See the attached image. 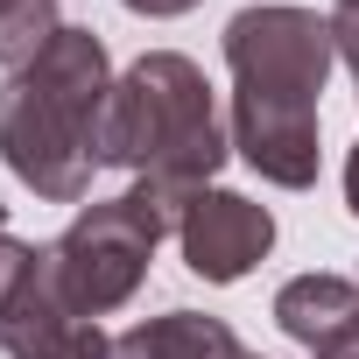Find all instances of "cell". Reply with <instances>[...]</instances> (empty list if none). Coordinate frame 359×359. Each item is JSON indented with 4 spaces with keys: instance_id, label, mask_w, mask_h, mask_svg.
<instances>
[{
    "instance_id": "obj_1",
    "label": "cell",
    "mask_w": 359,
    "mask_h": 359,
    "mask_svg": "<svg viewBox=\"0 0 359 359\" xmlns=\"http://www.w3.org/2000/svg\"><path fill=\"white\" fill-rule=\"evenodd\" d=\"M113 57L99 29L64 22L57 43L8 71L0 85V162L15 169V184L50 198V205H85L92 169L106 148V106H113Z\"/></svg>"
},
{
    "instance_id": "obj_2",
    "label": "cell",
    "mask_w": 359,
    "mask_h": 359,
    "mask_svg": "<svg viewBox=\"0 0 359 359\" xmlns=\"http://www.w3.org/2000/svg\"><path fill=\"white\" fill-rule=\"evenodd\" d=\"M233 134L219 120L212 78L184 57V50H148L120 71L113 106H106V169H127L134 191H148L169 226L184 219V205L198 191H212V176L226 169Z\"/></svg>"
},
{
    "instance_id": "obj_3",
    "label": "cell",
    "mask_w": 359,
    "mask_h": 359,
    "mask_svg": "<svg viewBox=\"0 0 359 359\" xmlns=\"http://www.w3.org/2000/svg\"><path fill=\"white\" fill-rule=\"evenodd\" d=\"M162 233H176V226H169V212H162L148 191L127 184L120 198H92V205L50 240V261H57L64 296H71L85 317L120 310V303L148 282V261H155Z\"/></svg>"
},
{
    "instance_id": "obj_4",
    "label": "cell",
    "mask_w": 359,
    "mask_h": 359,
    "mask_svg": "<svg viewBox=\"0 0 359 359\" xmlns=\"http://www.w3.org/2000/svg\"><path fill=\"white\" fill-rule=\"evenodd\" d=\"M0 352L8 359H106L113 338L99 331V317H85L64 282L50 247L29 240H0Z\"/></svg>"
},
{
    "instance_id": "obj_5",
    "label": "cell",
    "mask_w": 359,
    "mask_h": 359,
    "mask_svg": "<svg viewBox=\"0 0 359 359\" xmlns=\"http://www.w3.org/2000/svg\"><path fill=\"white\" fill-rule=\"evenodd\" d=\"M226 64H233V92H268V99H310L324 106L331 85V15L317 8H240L226 22Z\"/></svg>"
},
{
    "instance_id": "obj_6",
    "label": "cell",
    "mask_w": 359,
    "mask_h": 359,
    "mask_svg": "<svg viewBox=\"0 0 359 359\" xmlns=\"http://www.w3.org/2000/svg\"><path fill=\"white\" fill-rule=\"evenodd\" d=\"M176 247H184V268L198 282H240L268 261L275 247V212L240 198V191H198L176 219Z\"/></svg>"
},
{
    "instance_id": "obj_7",
    "label": "cell",
    "mask_w": 359,
    "mask_h": 359,
    "mask_svg": "<svg viewBox=\"0 0 359 359\" xmlns=\"http://www.w3.org/2000/svg\"><path fill=\"white\" fill-rule=\"evenodd\" d=\"M233 148L240 162L275 191H310L317 184V106L310 99H268V92H233Z\"/></svg>"
},
{
    "instance_id": "obj_8",
    "label": "cell",
    "mask_w": 359,
    "mask_h": 359,
    "mask_svg": "<svg viewBox=\"0 0 359 359\" xmlns=\"http://www.w3.org/2000/svg\"><path fill=\"white\" fill-rule=\"evenodd\" d=\"M106 359H240V338L226 317L162 310V317H141L134 331H120Z\"/></svg>"
},
{
    "instance_id": "obj_9",
    "label": "cell",
    "mask_w": 359,
    "mask_h": 359,
    "mask_svg": "<svg viewBox=\"0 0 359 359\" xmlns=\"http://www.w3.org/2000/svg\"><path fill=\"white\" fill-rule=\"evenodd\" d=\"M275 324L296 338V345H324V338H338L345 324H359V282H345V275H296V282H282L275 289Z\"/></svg>"
},
{
    "instance_id": "obj_10",
    "label": "cell",
    "mask_w": 359,
    "mask_h": 359,
    "mask_svg": "<svg viewBox=\"0 0 359 359\" xmlns=\"http://www.w3.org/2000/svg\"><path fill=\"white\" fill-rule=\"evenodd\" d=\"M331 50H338V64L359 78V8H338V15H331Z\"/></svg>"
},
{
    "instance_id": "obj_11",
    "label": "cell",
    "mask_w": 359,
    "mask_h": 359,
    "mask_svg": "<svg viewBox=\"0 0 359 359\" xmlns=\"http://www.w3.org/2000/svg\"><path fill=\"white\" fill-rule=\"evenodd\" d=\"M127 15H148V22H169V15H191V8H205V0H120Z\"/></svg>"
},
{
    "instance_id": "obj_12",
    "label": "cell",
    "mask_w": 359,
    "mask_h": 359,
    "mask_svg": "<svg viewBox=\"0 0 359 359\" xmlns=\"http://www.w3.org/2000/svg\"><path fill=\"white\" fill-rule=\"evenodd\" d=\"M310 359H359V324H345L338 338H324V345H317Z\"/></svg>"
},
{
    "instance_id": "obj_13",
    "label": "cell",
    "mask_w": 359,
    "mask_h": 359,
    "mask_svg": "<svg viewBox=\"0 0 359 359\" xmlns=\"http://www.w3.org/2000/svg\"><path fill=\"white\" fill-rule=\"evenodd\" d=\"M345 212H352V219H359V148H352V155H345Z\"/></svg>"
},
{
    "instance_id": "obj_14",
    "label": "cell",
    "mask_w": 359,
    "mask_h": 359,
    "mask_svg": "<svg viewBox=\"0 0 359 359\" xmlns=\"http://www.w3.org/2000/svg\"><path fill=\"white\" fill-rule=\"evenodd\" d=\"M15 8H29V0H0V22H8V15H15Z\"/></svg>"
},
{
    "instance_id": "obj_15",
    "label": "cell",
    "mask_w": 359,
    "mask_h": 359,
    "mask_svg": "<svg viewBox=\"0 0 359 359\" xmlns=\"http://www.w3.org/2000/svg\"><path fill=\"white\" fill-rule=\"evenodd\" d=\"M0 240H8V205H0Z\"/></svg>"
},
{
    "instance_id": "obj_16",
    "label": "cell",
    "mask_w": 359,
    "mask_h": 359,
    "mask_svg": "<svg viewBox=\"0 0 359 359\" xmlns=\"http://www.w3.org/2000/svg\"><path fill=\"white\" fill-rule=\"evenodd\" d=\"M338 8H359V0H338Z\"/></svg>"
},
{
    "instance_id": "obj_17",
    "label": "cell",
    "mask_w": 359,
    "mask_h": 359,
    "mask_svg": "<svg viewBox=\"0 0 359 359\" xmlns=\"http://www.w3.org/2000/svg\"><path fill=\"white\" fill-rule=\"evenodd\" d=\"M240 359H261V352H240Z\"/></svg>"
},
{
    "instance_id": "obj_18",
    "label": "cell",
    "mask_w": 359,
    "mask_h": 359,
    "mask_svg": "<svg viewBox=\"0 0 359 359\" xmlns=\"http://www.w3.org/2000/svg\"><path fill=\"white\" fill-rule=\"evenodd\" d=\"M352 282H359V275H352Z\"/></svg>"
}]
</instances>
